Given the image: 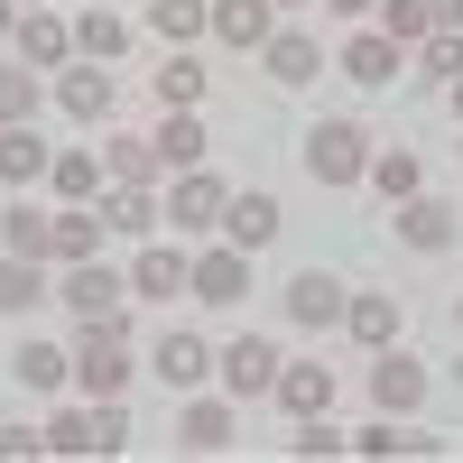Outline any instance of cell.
I'll list each match as a JSON object with an SVG mask.
<instances>
[{"instance_id":"30","label":"cell","mask_w":463,"mask_h":463,"mask_svg":"<svg viewBox=\"0 0 463 463\" xmlns=\"http://www.w3.org/2000/svg\"><path fill=\"white\" fill-rule=\"evenodd\" d=\"M362 185H371L380 204H408L417 185H427V167H417V148H371V176Z\"/></svg>"},{"instance_id":"47","label":"cell","mask_w":463,"mask_h":463,"mask_svg":"<svg viewBox=\"0 0 463 463\" xmlns=\"http://www.w3.org/2000/svg\"><path fill=\"white\" fill-rule=\"evenodd\" d=\"M454 325H463V297H454Z\"/></svg>"},{"instance_id":"5","label":"cell","mask_w":463,"mask_h":463,"mask_svg":"<svg viewBox=\"0 0 463 463\" xmlns=\"http://www.w3.org/2000/svg\"><path fill=\"white\" fill-rule=\"evenodd\" d=\"M399 65H408V47H399L380 19H362V28H353V47L334 56V74H343V84H362V93H390V74H399Z\"/></svg>"},{"instance_id":"25","label":"cell","mask_w":463,"mask_h":463,"mask_svg":"<svg viewBox=\"0 0 463 463\" xmlns=\"http://www.w3.org/2000/svg\"><path fill=\"white\" fill-rule=\"evenodd\" d=\"M102 241H111V232H102V213L93 204H56V269H74V260H102Z\"/></svg>"},{"instance_id":"31","label":"cell","mask_w":463,"mask_h":463,"mask_svg":"<svg viewBox=\"0 0 463 463\" xmlns=\"http://www.w3.org/2000/svg\"><path fill=\"white\" fill-rule=\"evenodd\" d=\"M148 84H158V111H204V65L185 47H167V65L148 74Z\"/></svg>"},{"instance_id":"7","label":"cell","mask_w":463,"mask_h":463,"mask_svg":"<svg viewBox=\"0 0 463 463\" xmlns=\"http://www.w3.org/2000/svg\"><path fill=\"white\" fill-rule=\"evenodd\" d=\"M371 408H380V417H417V408H427V362L399 353V343H390V353H371Z\"/></svg>"},{"instance_id":"23","label":"cell","mask_w":463,"mask_h":463,"mask_svg":"<svg viewBox=\"0 0 463 463\" xmlns=\"http://www.w3.org/2000/svg\"><path fill=\"white\" fill-rule=\"evenodd\" d=\"M102 185H111L102 148H56V167H47V195H56V204H93Z\"/></svg>"},{"instance_id":"49","label":"cell","mask_w":463,"mask_h":463,"mask_svg":"<svg viewBox=\"0 0 463 463\" xmlns=\"http://www.w3.org/2000/svg\"><path fill=\"white\" fill-rule=\"evenodd\" d=\"M454 380H463V362H454Z\"/></svg>"},{"instance_id":"34","label":"cell","mask_w":463,"mask_h":463,"mask_svg":"<svg viewBox=\"0 0 463 463\" xmlns=\"http://www.w3.org/2000/svg\"><path fill=\"white\" fill-rule=\"evenodd\" d=\"M19 390H65V380H74V353H65V343H19Z\"/></svg>"},{"instance_id":"44","label":"cell","mask_w":463,"mask_h":463,"mask_svg":"<svg viewBox=\"0 0 463 463\" xmlns=\"http://www.w3.org/2000/svg\"><path fill=\"white\" fill-rule=\"evenodd\" d=\"M10 28H19V0H0V37H10Z\"/></svg>"},{"instance_id":"24","label":"cell","mask_w":463,"mask_h":463,"mask_svg":"<svg viewBox=\"0 0 463 463\" xmlns=\"http://www.w3.org/2000/svg\"><path fill=\"white\" fill-rule=\"evenodd\" d=\"M269 399H279L288 417H325L334 408V371L325 362H279V390H269Z\"/></svg>"},{"instance_id":"33","label":"cell","mask_w":463,"mask_h":463,"mask_svg":"<svg viewBox=\"0 0 463 463\" xmlns=\"http://www.w3.org/2000/svg\"><path fill=\"white\" fill-rule=\"evenodd\" d=\"M102 167H111V185H158L167 167H158V139H102Z\"/></svg>"},{"instance_id":"41","label":"cell","mask_w":463,"mask_h":463,"mask_svg":"<svg viewBox=\"0 0 463 463\" xmlns=\"http://www.w3.org/2000/svg\"><path fill=\"white\" fill-rule=\"evenodd\" d=\"M47 454V427H0V463H37Z\"/></svg>"},{"instance_id":"6","label":"cell","mask_w":463,"mask_h":463,"mask_svg":"<svg viewBox=\"0 0 463 463\" xmlns=\"http://www.w3.org/2000/svg\"><path fill=\"white\" fill-rule=\"evenodd\" d=\"M111 102H121V84H111V65L102 56H74V65H56V111L65 121H111Z\"/></svg>"},{"instance_id":"21","label":"cell","mask_w":463,"mask_h":463,"mask_svg":"<svg viewBox=\"0 0 463 463\" xmlns=\"http://www.w3.org/2000/svg\"><path fill=\"white\" fill-rule=\"evenodd\" d=\"M343 334H353L362 353H390V343H399V297H390V288H353V306H343Z\"/></svg>"},{"instance_id":"45","label":"cell","mask_w":463,"mask_h":463,"mask_svg":"<svg viewBox=\"0 0 463 463\" xmlns=\"http://www.w3.org/2000/svg\"><path fill=\"white\" fill-rule=\"evenodd\" d=\"M445 102H454V121H463V74H454V84H445Z\"/></svg>"},{"instance_id":"16","label":"cell","mask_w":463,"mask_h":463,"mask_svg":"<svg viewBox=\"0 0 463 463\" xmlns=\"http://www.w3.org/2000/svg\"><path fill=\"white\" fill-rule=\"evenodd\" d=\"M56 297L74 306V325H84V316H102V306H121L130 279H121L111 260H74V269H56Z\"/></svg>"},{"instance_id":"28","label":"cell","mask_w":463,"mask_h":463,"mask_svg":"<svg viewBox=\"0 0 463 463\" xmlns=\"http://www.w3.org/2000/svg\"><path fill=\"white\" fill-rule=\"evenodd\" d=\"M0 250L47 260V250H56V204H10V213H0Z\"/></svg>"},{"instance_id":"26","label":"cell","mask_w":463,"mask_h":463,"mask_svg":"<svg viewBox=\"0 0 463 463\" xmlns=\"http://www.w3.org/2000/svg\"><path fill=\"white\" fill-rule=\"evenodd\" d=\"M353 454H371V463H408V454H445L436 436H417L408 417H371V427L353 436Z\"/></svg>"},{"instance_id":"36","label":"cell","mask_w":463,"mask_h":463,"mask_svg":"<svg viewBox=\"0 0 463 463\" xmlns=\"http://www.w3.org/2000/svg\"><path fill=\"white\" fill-rule=\"evenodd\" d=\"M288 454H297V463H334V454H353V436H343V427H334V408H325V417H297Z\"/></svg>"},{"instance_id":"4","label":"cell","mask_w":463,"mask_h":463,"mask_svg":"<svg viewBox=\"0 0 463 463\" xmlns=\"http://www.w3.org/2000/svg\"><path fill=\"white\" fill-rule=\"evenodd\" d=\"M222 204H232V185L213 167H176L167 176V232H222Z\"/></svg>"},{"instance_id":"46","label":"cell","mask_w":463,"mask_h":463,"mask_svg":"<svg viewBox=\"0 0 463 463\" xmlns=\"http://www.w3.org/2000/svg\"><path fill=\"white\" fill-rule=\"evenodd\" d=\"M279 10H306V0H279Z\"/></svg>"},{"instance_id":"20","label":"cell","mask_w":463,"mask_h":463,"mask_svg":"<svg viewBox=\"0 0 463 463\" xmlns=\"http://www.w3.org/2000/svg\"><path fill=\"white\" fill-rule=\"evenodd\" d=\"M269 28H279V0H213V28H204V37H222V47L260 56V47H269Z\"/></svg>"},{"instance_id":"10","label":"cell","mask_w":463,"mask_h":463,"mask_svg":"<svg viewBox=\"0 0 463 463\" xmlns=\"http://www.w3.org/2000/svg\"><path fill=\"white\" fill-rule=\"evenodd\" d=\"M343 306H353V288H343L334 269H297V279H288V316L306 334H343Z\"/></svg>"},{"instance_id":"2","label":"cell","mask_w":463,"mask_h":463,"mask_svg":"<svg viewBox=\"0 0 463 463\" xmlns=\"http://www.w3.org/2000/svg\"><path fill=\"white\" fill-rule=\"evenodd\" d=\"M213 390L222 399H269V390H279V343H260V334H232L222 343V353H213Z\"/></svg>"},{"instance_id":"32","label":"cell","mask_w":463,"mask_h":463,"mask_svg":"<svg viewBox=\"0 0 463 463\" xmlns=\"http://www.w3.org/2000/svg\"><path fill=\"white\" fill-rule=\"evenodd\" d=\"M148 139H158V167H167V176H176V167H204V121H195V111H167Z\"/></svg>"},{"instance_id":"9","label":"cell","mask_w":463,"mask_h":463,"mask_svg":"<svg viewBox=\"0 0 463 463\" xmlns=\"http://www.w3.org/2000/svg\"><path fill=\"white\" fill-rule=\"evenodd\" d=\"M390 232H399L408 250H427V260H436V250H454V232H463V213H454L445 195H427V185H417L408 204H390Z\"/></svg>"},{"instance_id":"40","label":"cell","mask_w":463,"mask_h":463,"mask_svg":"<svg viewBox=\"0 0 463 463\" xmlns=\"http://www.w3.org/2000/svg\"><path fill=\"white\" fill-rule=\"evenodd\" d=\"M130 445V417H121V399H93V463H111Z\"/></svg>"},{"instance_id":"29","label":"cell","mask_w":463,"mask_h":463,"mask_svg":"<svg viewBox=\"0 0 463 463\" xmlns=\"http://www.w3.org/2000/svg\"><path fill=\"white\" fill-rule=\"evenodd\" d=\"M204 28H213V0H148V37L158 47H195Z\"/></svg>"},{"instance_id":"11","label":"cell","mask_w":463,"mask_h":463,"mask_svg":"<svg viewBox=\"0 0 463 463\" xmlns=\"http://www.w3.org/2000/svg\"><path fill=\"white\" fill-rule=\"evenodd\" d=\"M176 445L185 454H232V445H241V399H185V417H176Z\"/></svg>"},{"instance_id":"37","label":"cell","mask_w":463,"mask_h":463,"mask_svg":"<svg viewBox=\"0 0 463 463\" xmlns=\"http://www.w3.org/2000/svg\"><path fill=\"white\" fill-rule=\"evenodd\" d=\"M380 28H390L399 37V47L417 56V47H427V37H436V10H427V0H380V10H371Z\"/></svg>"},{"instance_id":"35","label":"cell","mask_w":463,"mask_h":463,"mask_svg":"<svg viewBox=\"0 0 463 463\" xmlns=\"http://www.w3.org/2000/svg\"><path fill=\"white\" fill-rule=\"evenodd\" d=\"M37 111H47V84H37V65H0V121H37Z\"/></svg>"},{"instance_id":"15","label":"cell","mask_w":463,"mask_h":463,"mask_svg":"<svg viewBox=\"0 0 463 463\" xmlns=\"http://www.w3.org/2000/svg\"><path fill=\"white\" fill-rule=\"evenodd\" d=\"M279 195H260V185H232V204H222V241L232 250H269V241H279Z\"/></svg>"},{"instance_id":"3","label":"cell","mask_w":463,"mask_h":463,"mask_svg":"<svg viewBox=\"0 0 463 463\" xmlns=\"http://www.w3.org/2000/svg\"><path fill=\"white\" fill-rule=\"evenodd\" d=\"M130 343H111L102 325H84V334H74V390H84V399H121L130 390Z\"/></svg>"},{"instance_id":"38","label":"cell","mask_w":463,"mask_h":463,"mask_svg":"<svg viewBox=\"0 0 463 463\" xmlns=\"http://www.w3.org/2000/svg\"><path fill=\"white\" fill-rule=\"evenodd\" d=\"M47 454H74V463H93V399L47 417Z\"/></svg>"},{"instance_id":"17","label":"cell","mask_w":463,"mask_h":463,"mask_svg":"<svg viewBox=\"0 0 463 463\" xmlns=\"http://www.w3.org/2000/svg\"><path fill=\"white\" fill-rule=\"evenodd\" d=\"M47 167H56V148L37 139V121H0V185H10V195L47 185Z\"/></svg>"},{"instance_id":"42","label":"cell","mask_w":463,"mask_h":463,"mask_svg":"<svg viewBox=\"0 0 463 463\" xmlns=\"http://www.w3.org/2000/svg\"><path fill=\"white\" fill-rule=\"evenodd\" d=\"M325 10H334V19H371L380 0H325Z\"/></svg>"},{"instance_id":"27","label":"cell","mask_w":463,"mask_h":463,"mask_svg":"<svg viewBox=\"0 0 463 463\" xmlns=\"http://www.w3.org/2000/svg\"><path fill=\"white\" fill-rule=\"evenodd\" d=\"M74 56L121 65V56H130V19H121V10H102V0H93V10H74Z\"/></svg>"},{"instance_id":"8","label":"cell","mask_w":463,"mask_h":463,"mask_svg":"<svg viewBox=\"0 0 463 463\" xmlns=\"http://www.w3.org/2000/svg\"><path fill=\"white\" fill-rule=\"evenodd\" d=\"M195 306H213V316H232V306L250 297V250H232V241H213V250H195V288H185Z\"/></svg>"},{"instance_id":"1","label":"cell","mask_w":463,"mask_h":463,"mask_svg":"<svg viewBox=\"0 0 463 463\" xmlns=\"http://www.w3.org/2000/svg\"><path fill=\"white\" fill-rule=\"evenodd\" d=\"M306 176L334 185V195H343V185H362V176H371V130H362V121H316V130H306Z\"/></svg>"},{"instance_id":"13","label":"cell","mask_w":463,"mask_h":463,"mask_svg":"<svg viewBox=\"0 0 463 463\" xmlns=\"http://www.w3.org/2000/svg\"><path fill=\"white\" fill-rule=\"evenodd\" d=\"M10 47H19V65H74V19L65 10H19V28H10Z\"/></svg>"},{"instance_id":"14","label":"cell","mask_w":463,"mask_h":463,"mask_svg":"<svg viewBox=\"0 0 463 463\" xmlns=\"http://www.w3.org/2000/svg\"><path fill=\"white\" fill-rule=\"evenodd\" d=\"M93 213H102V232H111V241H148V232H158V185H102V195H93Z\"/></svg>"},{"instance_id":"12","label":"cell","mask_w":463,"mask_h":463,"mask_svg":"<svg viewBox=\"0 0 463 463\" xmlns=\"http://www.w3.org/2000/svg\"><path fill=\"white\" fill-rule=\"evenodd\" d=\"M195 288V250H176V241H139V260H130V297H185Z\"/></svg>"},{"instance_id":"43","label":"cell","mask_w":463,"mask_h":463,"mask_svg":"<svg viewBox=\"0 0 463 463\" xmlns=\"http://www.w3.org/2000/svg\"><path fill=\"white\" fill-rule=\"evenodd\" d=\"M427 10H436V28H463V0H427Z\"/></svg>"},{"instance_id":"19","label":"cell","mask_w":463,"mask_h":463,"mask_svg":"<svg viewBox=\"0 0 463 463\" xmlns=\"http://www.w3.org/2000/svg\"><path fill=\"white\" fill-rule=\"evenodd\" d=\"M47 269H56V260H19V250H0V316H10V325H19V316H37V306L56 297Z\"/></svg>"},{"instance_id":"39","label":"cell","mask_w":463,"mask_h":463,"mask_svg":"<svg viewBox=\"0 0 463 463\" xmlns=\"http://www.w3.org/2000/svg\"><path fill=\"white\" fill-rule=\"evenodd\" d=\"M417 74H427V84H454L463 74V28H436L427 47H417Z\"/></svg>"},{"instance_id":"18","label":"cell","mask_w":463,"mask_h":463,"mask_svg":"<svg viewBox=\"0 0 463 463\" xmlns=\"http://www.w3.org/2000/svg\"><path fill=\"white\" fill-rule=\"evenodd\" d=\"M148 371H158L167 390H204V380H213V343L176 325V334H158V353H148Z\"/></svg>"},{"instance_id":"22","label":"cell","mask_w":463,"mask_h":463,"mask_svg":"<svg viewBox=\"0 0 463 463\" xmlns=\"http://www.w3.org/2000/svg\"><path fill=\"white\" fill-rule=\"evenodd\" d=\"M260 65H269V84H316V74H325V56H316V37H306V28H269V47H260Z\"/></svg>"},{"instance_id":"48","label":"cell","mask_w":463,"mask_h":463,"mask_svg":"<svg viewBox=\"0 0 463 463\" xmlns=\"http://www.w3.org/2000/svg\"><path fill=\"white\" fill-rule=\"evenodd\" d=\"M19 10H37V0H19Z\"/></svg>"}]
</instances>
